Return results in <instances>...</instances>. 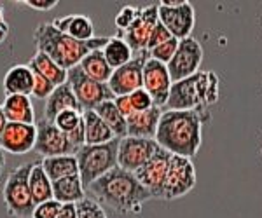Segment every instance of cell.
I'll use <instances>...</instances> for the list:
<instances>
[{
	"instance_id": "obj_16",
	"label": "cell",
	"mask_w": 262,
	"mask_h": 218,
	"mask_svg": "<svg viewBox=\"0 0 262 218\" xmlns=\"http://www.w3.org/2000/svg\"><path fill=\"white\" fill-rule=\"evenodd\" d=\"M171 157H173V154H170L168 150L159 147L158 152L154 154V157L135 173L137 178L140 180V183L150 192L154 199H161L163 183H164V178H166L168 169H170Z\"/></svg>"
},
{
	"instance_id": "obj_33",
	"label": "cell",
	"mask_w": 262,
	"mask_h": 218,
	"mask_svg": "<svg viewBox=\"0 0 262 218\" xmlns=\"http://www.w3.org/2000/svg\"><path fill=\"white\" fill-rule=\"evenodd\" d=\"M82 112H77V110H65L61 112L60 115L54 119V124L58 126V128L61 129L65 135H69V133L74 131L75 128H77L79 124L82 123Z\"/></svg>"
},
{
	"instance_id": "obj_12",
	"label": "cell",
	"mask_w": 262,
	"mask_h": 218,
	"mask_svg": "<svg viewBox=\"0 0 262 218\" xmlns=\"http://www.w3.org/2000/svg\"><path fill=\"white\" fill-rule=\"evenodd\" d=\"M201 63H203V45L194 37H187V39H182L179 42V49H177L173 60L166 66L170 70L173 82H179L200 72Z\"/></svg>"
},
{
	"instance_id": "obj_44",
	"label": "cell",
	"mask_w": 262,
	"mask_h": 218,
	"mask_svg": "<svg viewBox=\"0 0 262 218\" xmlns=\"http://www.w3.org/2000/svg\"><path fill=\"white\" fill-rule=\"evenodd\" d=\"M4 167H6V154H4V150L0 149V177H2Z\"/></svg>"
},
{
	"instance_id": "obj_18",
	"label": "cell",
	"mask_w": 262,
	"mask_h": 218,
	"mask_svg": "<svg viewBox=\"0 0 262 218\" xmlns=\"http://www.w3.org/2000/svg\"><path fill=\"white\" fill-rule=\"evenodd\" d=\"M33 86H35V75L28 65H14L7 70V74L2 79V89L6 96L11 94H33Z\"/></svg>"
},
{
	"instance_id": "obj_32",
	"label": "cell",
	"mask_w": 262,
	"mask_h": 218,
	"mask_svg": "<svg viewBox=\"0 0 262 218\" xmlns=\"http://www.w3.org/2000/svg\"><path fill=\"white\" fill-rule=\"evenodd\" d=\"M77 218H107V213L96 199L86 198L77 203Z\"/></svg>"
},
{
	"instance_id": "obj_5",
	"label": "cell",
	"mask_w": 262,
	"mask_h": 218,
	"mask_svg": "<svg viewBox=\"0 0 262 218\" xmlns=\"http://www.w3.org/2000/svg\"><path fill=\"white\" fill-rule=\"evenodd\" d=\"M117 152H119V138L103 145H82L75 152L84 188H90L93 182L117 167Z\"/></svg>"
},
{
	"instance_id": "obj_35",
	"label": "cell",
	"mask_w": 262,
	"mask_h": 218,
	"mask_svg": "<svg viewBox=\"0 0 262 218\" xmlns=\"http://www.w3.org/2000/svg\"><path fill=\"white\" fill-rule=\"evenodd\" d=\"M128 96H129V102H131V107H133L135 114H138V112H145V110H149V108L156 107L154 102H152V98H150V94L147 93L143 87L138 91H135V93L128 94Z\"/></svg>"
},
{
	"instance_id": "obj_41",
	"label": "cell",
	"mask_w": 262,
	"mask_h": 218,
	"mask_svg": "<svg viewBox=\"0 0 262 218\" xmlns=\"http://www.w3.org/2000/svg\"><path fill=\"white\" fill-rule=\"evenodd\" d=\"M58 218H77V204H74V203L61 204Z\"/></svg>"
},
{
	"instance_id": "obj_20",
	"label": "cell",
	"mask_w": 262,
	"mask_h": 218,
	"mask_svg": "<svg viewBox=\"0 0 262 218\" xmlns=\"http://www.w3.org/2000/svg\"><path fill=\"white\" fill-rule=\"evenodd\" d=\"M161 115H163L161 108L152 107L145 112H138V114L128 117V136L150 138V140H154Z\"/></svg>"
},
{
	"instance_id": "obj_24",
	"label": "cell",
	"mask_w": 262,
	"mask_h": 218,
	"mask_svg": "<svg viewBox=\"0 0 262 218\" xmlns=\"http://www.w3.org/2000/svg\"><path fill=\"white\" fill-rule=\"evenodd\" d=\"M53 198L61 204H77L86 199V188H84L81 175H72V177L53 182Z\"/></svg>"
},
{
	"instance_id": "obj_43",
	"label": "cell",
	"mask_w": 262,
	"mask_h": 218,
	"mask_svg": "<svg viewBox=\"0 0 262 218\" xmlns=\"http://www.w3.org/2000/svg\"><path fill=\"white\" fill-rule=\"evenodd\" d=\"M7 35H9V25H7V23L0 25V44H4V42H6Z\"/></svg>"
},
{
	"instance_id": "obj_10",
	"label": "cell",
	"mask_w": 262,
	"mask_h": 218,
	"mask_svg": "<svg viewBox=\"0 0 262 218\" xmlns=\"http://www.w3.org/2000/svg\"><path fill=\"white\" fill-rule=\"evenodd\" d=\"M159 145L150 138L126 136L119 140V152H117V166L131 173H137L140 167L154 157Z\"/></svg>"
},
{
	"instance_id": "obj_8",
	"label": "cell",
	"mask_w": 262,
	"mask_h": 218,
	"mask_svg": "<svg viewBox=\"0 0 262 218\" xmlns=\"http://www.w3.org/2000/svg\"><path fill=\"white\" fill-rule=\"evenodd\" d=\"M159 21L170 30L175 39H187L192 37L194 25H196V11L187 0H163L159 2Z\"/></svg>"
},
{
	"instance_id": "obj_17",
	"label": "cell",
	"mask_w": 262,
	"mask_h": 218,
	"mask_svg": "<svg viewBox=\"0 0 262 218\" xmlns=\"http://www.w3.org/2000/svg\"><path fill=\"white\" fill-rule=\"evenodd\" d=\"M37 141V126L35 124H21V123H7L2 133L0 149L6 152L23 156L35 149Z\"/></svg>"
},
{
	"instance_id": "obj_27",
	"label": "cell",
	"mask_w": 262,
	"mask_h": 218,
	"mask_svg": "<svg viewBox=\"0 0 262 218\" xmlns=\"http://www.w3.org/2000/svg\"><path fill=\"white\" fill-rule=\"evenodd\" d=\"M46 173L51 178V182H58L61 178L79 175V162L75 156H58V157H46L42 159Z\"/></svg>"
},
{
	"instance_id": "obj_2",
	"label": "cell",
	"mask_w": 262,
	"mask_h": 218,
	"mask_svg": "<svg viewBox=\"0 0 262 218\" xmlns=\"http://www.w3.org/2000/svg\"><path fill=\"white\" fill-rule=\"evenodd\" d=\"M90 192L93 199H96L100 204L124 215L128 213L138 215L142 213L143 204L154 199L150 192L140 183L137 175L119 166L93 182Z\"/></svg>"
},
{
	"instance_id": "obj_45",
	"label": "cell",
	"mask_w": 262,
	"mask_h": 218,
	"mask_svg": "<svg viewBox=\"0 0 262 218\" xmlns=\"http://www.w3.org/2000/svg\"><path fill=\"white\" fill-rule=\"evenodd\" d=\"M6 23V19H4V6L0 4V25Z\"/></svg>"
},
{
	"instance_id": "obj_31",
	"label": "cell",
	"mask_w": 262,
	"mask_h": 218,
	"mask_svg": "<svg viewBox=\"0 0 262 218\" xmlns=\"http://www.w3.org/2000/svg\"><path fill=\"white\" fill-rule=\"evenodd\" d=\"M179 42H180L179 39H175V37H173L171 40H168V42H164V44L158 45V47L150 49L149 56L152 58V60L168 65V63L173 60V56H175L177 49H179Z\"/></svg>"
},
{
	"instance_id": "obj_21",
	"label": "cell",
	"mask_w": 262,
	"mask_h": 218,
	"mask_svg": "<svg viewBox=\"0 0 262 218\" xmlns=\"http://www.w3.org/2000/svg\"><path fill=\"white\" fill-rule=\"evenodd\" d=\"M53 25L60 32L67 33V35L74 37L77 40H91L95 39V25L90 16L84 14H69L63 18L53 19Z\"/></svg>"
},
{
	"instance_id": "obj_15",
	"label": "cell",
	"mask_w": 262,
	"mask_h": 218,
	"mask_svg": "<svg viewBox=\"0 0 262 218\" xmlns=\"http://www.w3.org/2000/svg\"><path fill=\"white\" fill-rule=\"evenodd\" d=\"M173 79L164 63L149 58L143 66V89L150 94L156 107L163 108L170 100Z\"/></svg>"
},
{
	"instance_id": "obj_38",
	"label": "cell",
	"mask_w": 262,
	"mask_h": 218,
	"mask_svg": "<svg viewBox=\"0 0 262 218\" xmlns=\"http://www.w3.org/2000/svg\"><path fill=\"white\" fill-rule=\"evenodd\" d=\"M171 39H173V35L170 33V30H168L161 21H159L158 27L154 28V32H152V35H150L149 45H147V51H150V49L158 47V45H161V44H164V42H168Z\"/></svg>"
},
{
	"instance_id": "obj_23",
	"label": "cell",
	"mask_w": 262,
	"mask_h": 218,
	"mask_svg": "<svg viewBox=\"0 0 262 218\" xmlns=\"http://www.w3.org/2000/svg\"><path fill=\"white\" fill-rule=\"evenodd\" d=\"M28 66H30L35 74H39L42 77L48 79V81H51L56 87L63 86V84H67V81H69V70L61 68L56 61L51 60L48 54H44L40 51H37L33 54V58L28 61Z\"/></svg>"
},
{
	"instance_id": "obj_39",
	"label": "cell",
	"mask_w": 262,
	"mask_h": 218,
	"mask_svg": "<svg viewBox=\"0 0 262 218\" xmlns=\"http://www.w3.org/2000/svg\"><path fill=\"white\" fill-rule=\"evenodd\" d=\"M21 4L35 11H51L58 6V0H21Z\"/></svg>"
},
{
	"instance_id": "obj_22",
	"label": "cell",
	"mask_w": 262,
	"mask_h": 218,
	"mask_svg": "<svg viewBox=\"0 0 262 218\" xmlns=\"http://www.w3.org/2000/svg\"><path fill=\"white\" fill-rule=\"evenodd\" d=\"M2 108L9 123L35 124V110H33L30 96H25V94L6 96Z\"/></svg>"
},
{
	"instance_id": "obj_47",
	"label": "cell",
	"mask_w": 262,
	"mask_h": 218,
	"mask_svg": "<svg viewBox=\"0 0 262 218\" xmlns=\"http://www.w3.org/2000/svg\"><path fill=\"white\" fill-rule=\"evenodd\" d=\"M260 157H262V147H260Z\"/></svg>"
},
{
	"instance_id": "obj_7",
	"label": "cell",
	"mask_w": 262,
	"mask_h": 218,
	"mask_svg": "<svg viewBox=\"0 0 262 218\" xmlns=\"http://www.w3.org/2000/svg\"><path fill=\"white\" fill-rule=\"evenodd\" d=\"M67 82L70 84L72 91H74L75 98H77V102L84 112L95 110L103 102L116 100V96L111 91L108 84L93 81L91 77H88L82 72L81 66H74L72 70H69V81Z\"/></svg>"
},
{
	"instance_id": "obj_4",
	"label": "cell",
	"mask_w": 262,
	"mask_h": 218,
	"mask_svg": "<svg viewBox=\"0 0 262 218\" xmlns=\"http://www.w3.org/2000/svg\"><path fill=\"white\" fill-rule=\"evenodd\" d=\"M221 81L215 72H198L192 77L173 82L168 110H203L219 102Z\"/></svg>"
},
{
	"instance_id": "obj_13",
	"label": "cell",
	"mask_w": 262,
	"mask_h": 218,
	"mask_svg": "<svg viewBox=\"0 0 262 218\" xmlns=\"http://www.w3.org/2000/svg\"><path fill=\"white\" fill-rule=\"evenodd\" d=\"M149 51L138 53L129 63L116 68L108 81V87L114 96H128L143 87V66L149 60Z\"/></svg>"
},
{
	"instance_id": "obj_26",
	"label": "cell",
	"mask_w": 262,
	"mask_h": 218,
	"mask_svg": "<svg viewBox=\"0 0 262 218\" xmlns=\"http://www.w3.org/2000/svg\"><path fill=\"white\" fill-rule=\"evenodd\" d=\"M79 66H81L82 72L86 74L88 77H91L93 81H96V82H103V84H108V81H111V77L114 74V68L108 65L103 56V49L90 53L81 61Z\"/></svg>"
},
{
	"instance_id": "obj_1",
	"label": "cell",
	"mask_w": 262,
	"mask_h": 218,
	"mask_svg": "<svg viewBox=\"0 0 262 218\" xmlns=\"http://www.w3.org/2000/svg\"><path fill=\"white\" fill-rule=\"evenodd\" d=\"M210 117V112L203 110H166L161 115L154 140L173 156L192 159L203 145V124Z\"/></svg>"
},
{
	"instance_id": "obj_42",
	"label": "cell",
	"mask_w": 262,
	"mask_h": 218,
	"mask_svg": "<svg viewBox=\"0 0 262 218\" xmlns=\"http://www.w3.org/2000/svg\"><path fill=\"white\" fill-rule=\"evenodd\" d=\"M7 117L6 114H4V108H2V105H0V140H2V133H4V129H6V126H7Z\"/></svg>"
},
{
	"instance_id": "obj_3",
	"label": "cell",
	"mask_w": 262,
	"mask_h": 218,
	"mask_svg": "<svg viewBox=\"0 0 262 218\" xmlns=\"http://www.w3.org/2000/svg\"><path fill=\"white\" fill-rule=\"evenodd\" d=\"M108 39L111 37L107 35H96L91 40H77L60 32L53 23H42L33 32L37 51L48 54L51 60H54L65 70L79 66L90 53L103 49Z\"/></svg>"
},
{
	"instance_id": "obj_29",
	"label": "cell",
	"mask_w": 262,
	"mask_h": 218,
	"mask_svg": "<svg viewBox=\"0 0 262 218\" xmlns=\"http://www.w3.org/2000/svg\"><path fill=\"white\" fill-rule=\"evenodd\" d=\"M95 112L103 119V123L112 129L116 138L121 140V138L128 136V120H126V117L119 112V108L114 103V100L112 102H103L101 105H98V107L95 108Z\"/></svg>"
},
{
	"instance_id": "obj_30",
	"label": "cell",
	"mask_w": 262,
	"mask_h": 218,
	"mask_svg": "<svg viewBox=\"0 0 262 218\" xmlns=\"http://www.w3.org/2000/svg\"><path fill=\"white\" fill-rule=\"evenodd\" d=\"M103 56L114 70L124 66L126 63H129L135 58L133 49L129 47L128 42L122 39L121 35L111 37V39H108L107 45L103 47Z\"/></svg>"
},
{
	"instance_id": "obj_37",
	"label": "cell",
	"mask_w": 262,
	"mask_h": 218,
	"mask_svg": "<svg viewBox=\"0 0 262 218\" xmlns=\"http://www.w3.org/2000/svg\"><path fill=\"white\" fill-rule=\"evenodd\" d=\"M33 75H35V86H33V94L32 96H35L37 100H48L49 96L53 94V91L56 89V86L39 74L33 72Z\"/></svg>"
},
{
	"instance_id": "obj_34",
	"label": "cell",
	"mask_w": 262,
	"mask_h": 218,
	"mask_svg": "<svg viewBox=\"0 0 262 218\" xmlns=\"http://www.w3.org/2000/svg\"><path fill=\"white\" fill-rule=\"evenodd\" d=\"M138 12H140V7H135V6L121 7V11L116 14V27L124 33L135 23V19L138 18Z\"/></svg>"
},
{
	"instance_id": "obj_9",
	"label": "cell",
	"mask_w": 262,
	"mask_h": 218,
	"mask_svg": "<svg viewBox=\"0 0 262 218\" xmlns=\"http://www.w3.org/2000/svg\"><path fill=\"white\" fill-rule=\"evenodd\" d=\"M196 185V167L187 157L173 156L161 190L163 201H175L187 196Z\"/></svg>"
},
{
	"instance_id": "obj_46",
	"label": "cell",
	"mask_w": 262,
	"mask_h": 218,
	"mask_svg": "<svg viewBox=\"0 0 262 218\" xmlns=\"http://www.w3.org/2000/svg\"><path fill=\"white\" fill-rule=\"evenodd\" d=\"M260 93H262V82H260Z\"/></svg>"
},
{
	"instance_id": "obj_36",
	"label": "cell",
	"mask_w": 262,
	"mask_h": 218,
	"mask_svg": "<svg viewBox=\"0 0 262 218\" xmlns=\"http://www.w3.org/2000/svg\"><path fill=\"white\" fill-rule=\"evenodd\" d=\"M60 209H61V203H58L56 199L46 201V203L37 204L32 218H58Z\"/></svg>"
},
{
	"instance_id": "obj_40",
	"label": "cell",
	"mask_w": 262,
	"mask_h": 218,
	"mask_svg": "<svg viewBox=\"0 0 262 218\" xmlns=\"http://www.w3.org/2000/svg\"><path fill=\"white\" fill-rule=\"evenodd\" d=\"M114 103L117 105V108H119L121 114L126 117V120H128V117H131L135 114L133 107H131V102H129V96H117V98L114 100Z\"/></svg>"
},
{
	"instance_id": "obj_19",
	"label": "cell",
	"mask_w": 262,
	"mask_h": 218,
	"mask_svg": "<svg viewBox=\"0 0 262 218\" xmlns=\"http://www.w3.org/2000/svg\"><path fill=\"white\" fill-rule=\"evenodd\" d=\"M65 110H77V112H84L79 105L77 98H75L74 91H72L70 84H63V86H58L56 89L53 91V94L46 100L44 105V119L54 123L58 115Z\"/></svg>"
},
{
	"instance_id": "obj_6",
	"label": "cell",
	"mask_w": 262,
	"mask_h": 218,
	"mask_svg": "<svg viewBox=\"0 0 262 218\" xmlns=\"http://www.w3.org/2000/svg\"><path fill=\"white\" fill-rule=\"evenodd\" d=\"M33 164H21L7 175L6 185L2 188V198L6 211L11 218H32L35 211L30 192V173Z\"/></svg>"
},
{
	"instance_id": "obj_11",
	"label": "cell",
	"mask_w": 262,
	"mask_h": 218,
	"mask_svg": "<svg viewBox=\"0 0 262 218\" xmlns=\"http://www.w3.org/2000/svg\"><path fill=\"white\" fill-rule=\"evenodd\" d=\"M37 126V141L35 152L42 157H58V156H75L77 149L70 143L69 136L61 131L54 123L42 119Z\"/></svg>"
},
{
	"instance_id": "obj_28",
	"label": "cell",
	"mask_w": 262,
	"mask_h": 218,
	"mask_svg": "<svg viewBox=\"0 0 262 218\" xmlns=\"http://www.w3.org/2000/svg\"><path fill=\"white\" fill-rule=\"evenodd\" d=\"M30 192H32L35 206L40 203H46V201L54 199L53 182H51V178L48 177V173H46L42 162H33L32 173H30Z\"/></svg>"
},
{
	"instance_id": "obj_25",
	"label": "cell",
	"mask_w": 262,
	"mask_h": 218,
	"mask_svg": "<svg viewBox=\"0 0 262 218\" xmlns=\"http://www.w3.org/2000/svg\"><path fill=\"white\" fill-rule=\"evenodd\" d=\"M84 128H86V145H103L116 140L112 129L103 123V119L95 110L82 112Z\"/></svg>"
},
{
	"instance_id": "obj_14",
	"label": "cell",
	"mask_w": 262,
	"mask_h": 218,
	"mask_svg": "<svg viewBox=\"0 0 262 218\" xmlns=\"http://www.w3.org/2000/svg\"><path fill=\"white\" fill-rule=\"evenodd\" d=\"M159 23V4H150L147 7H140L138 18L135 23L122 33V39L128 42V45L133 49V53H143L147 51L150 35L154 28Z\"/></svg>"
}]
</instances>
